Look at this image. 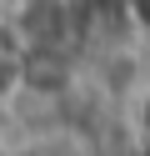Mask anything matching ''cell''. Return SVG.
<instances>
[{
  "label": "cell",
  "mask_w": 150,
  "mask_h": 156,
  "mask_svg": "<svg viewBox=\"0 0 150 156\" xmlns=\"http://www.w3.org/2000/svg\"><path fill=\"white\" fill-rule=\"evenodd\" d=\"M140 121H145V131H150V96H145V106H140Z\"/></svg>",
  "instance_id": "6da1fadb"
}]
</instances>
